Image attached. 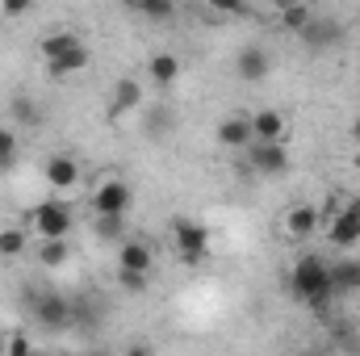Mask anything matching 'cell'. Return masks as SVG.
<instances>
[{"label": "cell", "mask_w": 360, "mask_h": 356, "mask_svg": "<svg viewBox=\"0 0 360 356\" xmlns=\"http://www.w3.org/2000/svg\"><path fill=\"white\" fill-rule=\"evenodd\" d=\"M289 289H293V298H297L302 306H310V310H327L331 298H335L331 260H323V256H314V252L297 256V265H293V272H289Z\"/></svg>", "instance_id": "obj_1"}, {"label": "cell", "mask_w": 360, "mask_h": 356, "mask_svg": "<svg viewBox=\"0 0 360 356\" xmlns=\"http://www.w3.org/2000/svg\"><path fill=\"white\" fill-rule=\"evenodd\" d=\"M172 243H176L180 265H201L210 256V231L197 222V218H176L172 222Z\"/></svg>", "instance_id": "obj_2"}, {"label": "cell", "mask_w": 360, "mask_h": 356, "mask_svg": "<svg viewBox=\"0 0 360 356\" xmlns=\"http://www.w3.org/2000/svg\"><path fill=\"white\" fill-rule=\"evenodd\" d=\"M243 172H256V177H285L289 172V151L285 143H252L243 151Z\"/></svg>", "instance_id": "obj_3"}, {"label": "cell", "mask_w": 360, "mask_h": 356, "mask_svg": "<svg viewBox=\"0 0 360 356\" xmlns=\"http://www.w3.org/2000/svg\"><path fill=\"white\" fill-rule=\"evenodd\" d=\"M30 227H34V235H42V243L46 239H68L72 235V210L63 201H42L30 214Z\"/></svg>", "instance_id": "obj_4"}, {"label": "cell", "mask_w": 360, "mask_h": 356, "mask_svg": "<svg viewBox=\"0 0 360 356\" xmlns=\"http://www.w3.org/2000/svg\"><path fill=\"white\" fill-rule=\"evenodd\" d=\"M30 314H34L38 327L63 331V327H72V298H63V293H34Z\"/></svg>", "instance_id": "obj_5"}, {"label": "cell", "mask_w": 360, "mask_h": 356, "mask_svg": "<svg viewBox=\"0 0 360 356\" xmlns=\"http://www.w3.org/2000/svg\"><path fill=\"white\" fill-rule=\"evenodd\" d=\"M130 201H134V189L126 184V180H105L96 193H92V210H96V218H126V210H130Z\"/></svg>", "instance_id": "obj_6"}, {"label": "cell", "mask_w": 360, "mask_h": 356, "mask_svg": "<svg viewBox=\"0 0 360 356\" xmlns=\"http://www.w3.org/2000/svg\"><path fill=\"white\" fill-rule=\"evenodd\" d=\"M331 248H356L360 243V201H352L348 210H335L331 227H327Z\"/></svg>", "instance_id": "obj_7"}, {"label": "cell", "mask_w": 360, "mask_h": 356, "mask_svg": "<svg viewBox=\"0 0 360 356\" xmlns=\"http://www.w3.org/2000/svg\"><path fill=\"white\" fill-rule=\"evenodd\" d=\"M172 130H176V109H172L168 101H151L147 113H143V134L155 139V143H164Z\"/></svg>", "instance_id": "obj_8"}, {"label": "cell", "mask_w": 360, "mask_h": 356, "mask_svg": "<svg viewBox=\"0 0 360 356\" xmlns=\"http://www.w3.org/2000/svg\"><path fill=\"white\" fill-rule=\"evenodd\" d=\"M214 134H218V143H222L226 151H248V147L256 143V139H252V117H248V113H235V117H226V122H222Z\"/></svg>", "instance_id": "obj_9"}, {"label": "cell", "mask_w": 360, "mask_h": 356, "mask_svg": "<svg viewBox=\"0 0 360 356\" xmlns=\"http://www.w3.org/2000/svg\"><path fill=\"white\" fill-rule=\"evenodd\" d=\"M151 265H155L151 243H143V239H126V243H122V256H117V268H122V272L151 276Z\"/></svg>", "instance_id": "obj_10"}, {"label": "cell", "mask_w": 360, "mask_h": 356, "mask_svg": "<svg viewBox=\"0 0 360 356\" xmlns=\"http://www.w3.org/2000/svg\"><path fill=\"white\" fill-rule=\"evenodd\" d=\"M147 101V92H143V84L134 80V76H122L117 84H113V92H109V113L117 117V113H130V109H139Z\"/></svg>", "instance_id": "obj_11"}, {"label": "cell", "mask_w": 360, "mask_h": 356, "mask_svg": "<svg viewBox=\"0 0 360 356\" xmlns=\"http://www.w3.org/2000/svg\"><path fill=\"white\" fill-rule=\"evenodd\" d=\"M319 222H323V214H319L314 205H293V210L285 214V235L302 243V239H310V235L319 231Z\"/></svg>", "instance_id": "obj_12"}, {"label": "cell", "mask_w": 360, "mask_h": 356, "mask_svg": "<svg viewBox=\"0 0 360 356\" xmlns=\"http://www.w3.org/2000/svg\"><path fill=\"white\" fill-rule=\"evenodd\" d=\"M269 68H272V59H269V51H260V46H243L239 59H235V72H239V80H248V84L264 80Z\"/></svg>", "instance_id": "obj_13"}, {"label": "cell", "mask_w": 360, "mask_h": 356, "mask_svg": "<svg viewBox=\"0 0 360 356\" xmlns=\"http://www.w3.org/2000/svg\"><path fill=\"white\" fill-rule=\"evenodd\" d=\"M46 184L59 189V193L76 189V184H80V164H76L72 155H51V160H46Z\"/></svg>", "instance_id": "obj_14"}, {"label": "cell", "mask_w": 360, "mask_h": 356, "mask_svg": "<svg viewBox=\"0 0 360 356\" xmlns=\"http://www.w3.org/2000/svg\"><path fill=\"white\" fill-rule=\"evenodd\" d=\"M180 72H184V63H180V55H172V51H160V55L147 59V76H151L160 89H172L180 80Z\"/></svg>", "instance_id": "obj_15"}, {"label": "cell", "mask_w": 360, "mask_h": 356, "mask_svg": "<svg viewBox=\"0 0 360 356\" xmlns=\"http://www.w3.org/2000/svg\"><path fill=\"white\" fill-rule=\"evenodd\" d=\"M252 139L256 143H285V113H276V109L252 113Z\"/></svg>", "instance_id": "obj_16"}, {"label": "cell", "mask_w": 360, "mask_h": 356, "mask_svg": "<svg viewBox=\"0 0 360 356\" xmlns=\"http://www.w3.org/2000/svg\"><path fill=\"white\" fill-rule=\"evenodd\" d=\"M80 46H84V42H80L72 30H55V34L42 38V59L55 63V59H63V55H72V51H80Z\"/></svg>", "instance_id": "obj_17"}, {"label": "cell", "mask_w": 360, "mask_h": 356, "mask_svg": "<svg viewBox=\"0 0 360 356\" xmlns=\"http://www.w3.org/2000/svg\"><path fill=\"white\" fill-rule=\"evenodd\" d=\"M302 42H306L310 51H323V46L340 42V25H335V21H323V17H314V21H310V30L302 34Z\"/></svg>", "instance_id": "obj_18"}, {"label": "cell", "mask_w": 360, "mask_h": 356, "mask_svg": "<svg viewBox=\"0 0 360 356\" xmlns=\"http://www.w3.org/2000/svg\"><path fill=\"white\" fill-rule=\"evenodd\" d=\"M314 17H319V13H314L310 4H285V8H281V25H285L289 34H297V38L310 30V21H314Z\"/></svg>", "instance_id": "obj_19"}, {"label": "cell", "mask_w": 360, "mask_h": 356, "mask_svg": "<svg viewBox=\"0 0 360 356\" xmlns=\"http://www.w3.org/2000/svg\"><path fill=\"white\" fill-rule=\"evenodd\" d=\"M84 68H89V46H80V51H72V55L46 63V72H51L55 80H68V76H76V72H84Z\"/></svg>", "instance_id": "obj_20"}, {"label": "cell", "mask_w": 360, "mask_h": 356, "mask_svg": "<svg viewBox=\"0 0 360 356\" xmlns=\"http://www.w3.org/2000/svg\"><path fill=\"white\" fill-rule=\"evenodd\" d=\"M331 281H335V293H356L360 289V260H340V265H331Z\"/></svg>", "instance_id": "obj_21"}, {"label": "cell", "mask_w": 360, "mask_h": 356, "mask_svg": "<svg viewBox=\"0 0 360 356\" xmlns=\"http://www.w3.org/2000/svg\"><path fill=\"white\" fill-rule=\"evenodd\" d=\"M8 113H13V126H38V122H42L34 96H13V101H8Z\"/></svg>", "instance_id": "obj_22"}, {"label": "cell", "mask_w": 360, "mask_h": 356, "mask_svg": "<svg viewBox=\"0 0 360 356\" xmlns=\"http://www.w3.org/2000/svg\"><path fill=\"white\" fill-rule=\"evenodd\" d=\"M68 256H72L68 239H46V243L38 248V260H42V268H59V265H68Z\"/></svg>", "instance_id": "obj_23"}, {"label": "cell", "mask_w": 360, "mask_h": 356, "mask_svg": "<svg viewBox=\"0 0 360 356\" xmlns=\"http://www.w3.org/2000/svg\"><path fill=\"white\" fill-rule=\"evenodd\" d=\"M17 155H21L17 134H13L8 126H0V172H13V168H17Z\"/></svg>", "instance_id": "obj_24"}, {"label": "cell", "mask_w": 360, "mask_h": 356, "mask_svg": "<svg viewBox=\"0 0 360 356\" xmlns=\"http://www.w3.org/2000/svg\"><path fill=\"white\" fill-rule=\"evenodd\" d=\"M130 8L143 13V17H151V21H168V17L176 13V4H168V0H134Z\"/></svg>", "instance_id": "obj_25"}, {"label": "cell", "mask_w": 360, "mask_h": 356, "mask_svg": "<svg viewBox=\"0 0 360 356\" xmlns=\"http://www.w3.org/2000/svg\"><path fill=\"white\" fill-rule=\"evenodd\" d=\"M25 243H30V235H25L21 227L0 231V256H21V252H25Z\"/></svg>", "instance_id": "obj_26"}, {"label": "cell", "mask_w": 360, "mask_h": 356, "mask_svg": "<svg viewBox=\"0 0 360 356\" xmlns=\"http://www.w3.org/2000/svg\"><path fill=\"white\" fill-rule=\"evenodd\" d=\"M101 319V310L92 306V298H80V302H72V327H92Z\"/></svg>", "instance_id": "obj_27"}, {"label": "cell", "mask_w": 360, "mask_h": 356, "mask_svg": "<svg viewBox=\"0 0 360 356\" xmlns=\"http://www.w3.org/2000/svg\"><path fill=\"white\" fill-rule=\"evenodd\" d=\"M92 231H96V239H105V243H109V239H122V235H126V218H96Z\"/></svg>", "instance_id": "obj_28"}, {"label": "cell", "mask_w": 360, "mask_h": 356, "mask_svg": "<svg viewBox=\"0 0 360 356\" xmlns=\"http://www.w3.org/2000/svg\"><path fill=\"white\" fill-rule=\"evenodd\" d=\"M147 281H151V276H139V272H122V268H117V285H122L126 293H143Z\"/></svg>", "instance_id": "obj_29"}, {"label": "cell", "mask_w": 360, "mask_h": 356, "mask_svg": "<svg viewBox=\"0 0 360 356\" xmlns=\"http://www.w3.org/2000/svg\"><path fill=\"white\" fill-rule=\"evenodd\" d=\"M25 8H30L25 0H4V4H0V13H4V17H21Z\"/></svg>", "instance_id": "obj_30"}, {"label": "cell", "mask_w": 360, "mask_h": 356, "mask_svg": "<svg viewBox=\"0 0 360 356\" xmlns=\"http://www.w3.org/2000/svg\"><path fill=\"white\" fill-rule=\"evenodd\" d=\"M8 356H30V340H25V336H13V344H8Z\"/></svg>", "instance_id": "obj_31"}, {"label": "cell", "mask_w": 360, "mask_h": 356, "mask_svg": "<svg viewBox=\"0 0 360 356\" xmlns=\"http://www.w3.org/2000/svg\"><path fill=\"white\" fill-rule=\"evenodd\" d=\"M126 356H151V348H143V344H134V348H130Z\"/></svg>", "instance_id": "obj_32"}, {"label": "cell", "mask_w": 360, "mask_h": 356, "mask_svg": "<svg viewBox=\"0 0 360 356\" xmlns=\"http://www.w3.org/2000/svg\"><path fill=\"white\" fill-rule=\"evenodd\" d=\"M352 139H356V147H360V113H356V122H352Z\"/></svg>", "instance_id": "obj_33"}, {"label": "cell", "mask_w": 360, "mask_h": 356, "mask_svg": "<svg viewBox=\"0 0 360 356\" xmlns=\"http://www.w3.org/2000/svg\"><path fill=\"white\" fill-rule=\"evenodd\" d=\"M0 356H8V344H4V340H0Z\"/></svg>", "instance_id": "obj_34"}, {"label": "cell", "mask_w": 360, "mask_h": 356, "mask_svg": "<svg viewBox=\"0 0 360 356\" xmlns=\"http://www.w3.org/2000/svg\"><path fill=\"white\" fill-rule=\"evenodd\" d=\"M84 356H101V352H84Z\"/></svg>", "instance_id": "obj_35"}, {"label": "cell", "mask_w": 360, "mask_h": 356, "mask_svg": "<svg viewBox=\"0 0 360 356\" xmlns=\"http://www.w3.org/2000/svg\"><path fill=\"white\" fill-rule=\"evenodd\" d=\"M0 25H4V13H0Z\"/></svg>", "instance_id": "obj_36"}, {"label": "cell", "mask_w": 360, "mask_h": 356, "mask_svg": "<svg viewBox=\"0 0 360 356\" xmlns=\"http://www.w3.org/2000/svg\"><path fill=\"white\" fill-rule=\"evenodd\" d=\"M302 356H314V352H302Z\"/></svg>", "instance_id": "obj_37"}, {"label": "cell", "mask_w": 360, "mask_h": 356, "mask_svg": "<svg viewBox=\"0 0 360 356\" xmlns=\"http://www.w3.org/2000/svg\"><path fill=\"white\" fill-rule=\"evenodd\" d=\"M356 293H360V289H356Z\"/></svg>", "instance_id": "obj_38"}]
</instances>
